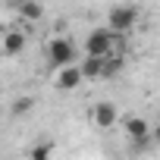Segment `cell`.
Returning <instances> with one entry per match:
<instances>
[{"mask_svg":"<svg viewBox=\"0 0 160 160\" xmlns=\"http://www.w3.org/2000/svg\"><path fill=\"white\" fill-rule=\"evenodd\" d=\"M85 50H88V57H110L119 50V35H113L107 25L91 28V35L85 38Z\"/></svg>","mask_w":160,"mask_h":160,"instance_id":"6da1fadb","label":"cell"},{"mask_svg":"<svg viewBox=\"0 0 160 160\" xmlns=\"http://www.w3.org/2000/svg\"><path fill=\"white\" fill-rule=\"evenodd\" d=\"M47 60H50L57 69H63V66H75V47H72V41L63 38V35L50 38V41H47Z\"/></svg>","mask_w":160,"mask_h":160,"instance_id":"7a4b0ae2","label":"cell"},{"mask_svg":"<svg viewBox=\"0 0 160 160\" xmlns=\"http://www.w3.org/2000/svg\"><path fill=\"white\" fill-rule=\"evenodd\" d=\"M135 22H138V10H135V7H126V3H122V7H110V13H107V28H110L113 35H119V38H122Z\"/></svg>","mask_w":160,"mask_h":160,"instance_id":"3957f363","label":"cell"},{"mask_svg":"<svg viewBox=\"0 0 160 160\" xmlns=\"http://www.w3.org/2000/svg\"><path fill=\"white\" fill-rule=\"evenodd\" d=\"M91 119H94L98 129H113L116 119H119V110H116V104H110V101H98V104L91 107Z\"/></svg>","mask_w":160,"mask_h":160,"instance_id":"277c9868","label":"cell"},{"mask_svg":"<svg viewBox=\"0 0 160 160\" xmlns=\"http://www.w3.org/2000/svg\"><path fill=\"white\" fill-rule=\"evenodd\" d=\"M82 69L78 66H63V69H57V88L60 91H75L78 85H82Z\"/></svg>","mask_w":160,"mask_h":160,"instance_id":"5b68a950","label":"cell"},{"mask_svg":"<svg viewBox=\"0 0 160 160\" xmlns=\"http://www.w3.org/2000/svg\"><path fill=\"white\" fill-rule=\"evenodd\" d=\"M78 69L85 78H104V57H85V63Z\"/></svg>","mask_w":160,"mask_h":160,"instance_id":"8992f818","label":"cell"},{"mask_svg":"<svg viewBox=\"0 0 160 160\" xmlns=\"http://www.w3.org/2000/svg\"><path fill=\"white\" fill-rule=\"evenodd\" d=\"M28 157H32V160H53V141H50V138H38V141L32 144Z\"/></svg>","mask_w":160,"mask_h":160,"instance_id":"52a82bcc","label":"cell"},{"mask_svg":"<svg viewBox=\"0 0 160 160\" xmlns=\"http://www.w3.org/2000/svg\"><path fill=\"white\" fill-rule=\"evenodd\" d=\"M19 16H22L25 22H38V19L44 16V7L38 3V0H22V3H19Z\"/></svg>","mask_w":160,"mask_h":160,"instance_id":"ba28073f","label":"cell"},{"mask_svg":"<svg viewBox=\"0 0 160 160\" xmlns=\"http://www.w3.org/2000/svg\"><path fill=\"white\" fill-rule=\"evenodd\" d=\"M22 47H25V35H22V32H10V35L3 38V53L13 57V53H19Z\"/></svg>","mask_w":160,"mask_h":160,"instance_id":"9c48e42d","label":"cell"},{"mask_svg":"<svg viewBox=\"0 0 160 160\" xmlns=\"http://www.w3.org/2000/svg\"><path fill=\"white\" fill-rule=\"evenodd\" d=\"M32 107H35V101H32V98H19V101H13V110H10V113L22 119V116H25V113H28Z\"/></svg>","mask_w":160,"mask_h":160,"instance_id":"30bf717a","label":"cell"},{"mask_svg":"<svg viewBox=\"0 0 160 160\" xmlns=\"http://www.w3.org/2000/svg\"><path fill=\"white\" fill-rule=\"evenodd\" d=\"M151 141H154V144H160V122H157V129L151 132Z\"/></svg>","mask_w":160,"mask_h":160,"instance_id":"8fae6325","label":"cell"}]
</instances>
